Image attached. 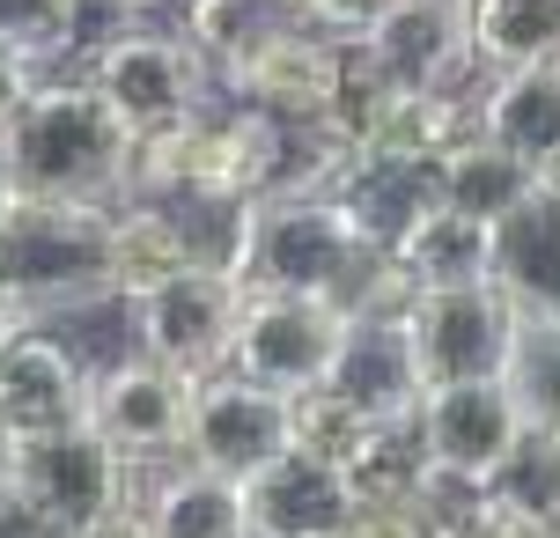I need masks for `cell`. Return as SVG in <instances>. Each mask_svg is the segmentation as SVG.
<instances>
[{
    "mask_svg": "<svg viewBox=\"0 0 560 538\" xmlns=\"http://www.w3.org/2000/svg\"><path fill=\"white\" fill-rule=\"evenodd\" d=\"M222 266L244 295H317L339 311H384L406 303L392 281V258L347 222L332 192H273L236 207Z\"/></svg>",
    "mask_w": 560,
    "mask_h": 538,
    "instance_id": "cell-1",
    "label": "cell"
},
{
    "mask_svg": "<svg viewBox=\"0 0 560 538\" xmlns=\"http://www.w3.org/2000/svg\"><path fill=\"white\" fill-rule=\"evenodd\" d=\"M133 133L82 74H45L0 133V177L15 199L118 207L133 185Z\"/></svg>",
    "mask_w": 560,
    "mask_h": 538,
    "instance_id": "cell-2",
    "label": "cell"
},
{
    "mask_svg": "<svg viewBox=\"0 0 560 538\" xmlns=\"http://www.w3.org/2000/svg\"><path fill=\"white\" fill-rule=\"evenodd\" d=\"M104 229H112V207L15 199L8 222H0V281H8V303H15L30 325L52 317V311L112 303Z\"/></svg>",
    "mask_w": 560,
    "mask_h": 538,
    "instance_id": "cell-3",
    "label": "cell"
},
{
    "mask_svg": "<svg viewBox=\"0 0 560 538\" xmlns=\"http://www.w3.org/2000/svg\"><path fill=\"white\" fill-rule=\"evenodd\" d=\"M126 494H133V465L89 421H67V428H45V435L15 443V494H8V510L30 516L45 538H82L96 524L126 516Z\"/></svg>",
    "mask_w": 560,
    "mask_h": 538,
    "instance_id": "cell-4",
    "label": "cell"
},
{
    "mask_svg": "<svg viewBox=\"0 0 560 538\" xmlns=\"http://www.w3.org/2000/svg\"><path fill=\"white\" fill-rule=\"evenodd\" d=\"M82 82L118 112V126L148 141V133H170L199 118L207 104H222V89L207 74V59L177 37V30H148V23H126L112 37H96L82 59Z\"/></svg>",
    "mask_w": 560,
    "mask_h": 538,
    "instance_id": "cell-5",
    "label": "cell"
},
{
    "mask_svg": "<svg viewBox=\"0 0 560 538\" xmlns=\"http://www.w3.org/2000/svg\"><path fill=\"white\" fill-rule=\"evenodd\" d=\"M398 332L413 354L420 391L450 384H502L509 347H516V303L494 281L479 288H428L398 303Z\"/></svg>",
    "mask_w": 560,
    "mask_h": 538,
    "instance_id": "cell-6",
    "label": "cell"
},
{
    "mask_svg": "<svg viewBox=\"0 0 560 538\" xmlns=\"http://www.w3.org/2000/svg\"><path fill=\"white\" fill-rule=\"evenodd\" d=\"M236 311H244V288L222 258H192L163 273L155 288L126 295V317H133V347L170 362L177 376H214L229 369V340H236Z\"/></svg>",
    "mask_w": 560,
    "mask_h": 538,
    "instance_id": "cell-7",
    "label": "cell"
},
{
    "mask_svg": "<svg viewBox=\"0 0 560 538\" xmlns=\"http://www.w3.org/2000/svg\"><path fill=\"white\" fill-rule=\"evenodd\" d=\"M413 443L428 480L450 494H479L502 480V465L524 443V413L509 384H450V391H420L413 406Z\"/></svg>",
    "mask_w": 560,
    "mask_h": 538,
    "instance_id": "cell-8",
    "label": "cell"
},
{
    "mask_svg": "<svg viewBox=\"0 0 560 538\" xmlns=\"http://www.w3.org/2000/svg\"><path fill=\"white\" fill-rule=\"evenodd\" d=\"M347 325H354V311L317 303V295H244L236 340H229V369L280 398L317 391L332 376L339 347H347Z\"/></svg>",
    "mask_w": 560,
    "mask_h": 538,
    "instance_id": "cell-9",
    "label": "cell"
},
{
    "mask_svg": "<svg viewBox=\"0 0 560 538\" xmlns=\"http://www.w3.org/2000/svg\"><path fill=\"white\" fill-rule=\"evenodd\" d=\"M192 384L199 376H177L155 354H118V362L89 369V413L82 421L112 443L126 465H148V457H177L185 443V421H192Z\"/></svg>",
    "mask_w": 560,
    "mask_h": 538,
    "instance_id": "cell-10",
    "label": "cell"
},
{
    "mask_svg": "<svg viewBox=\"0 0 560 538\" xmlns=\"http://www.w3.org/2000/svg\"><path fill=\"white\" fill-rule=\"evenodd\" d=\"M288 443H295V421H288L280 391L236 376V369H214V376L192 384V421H185V443H177L185 465L222 472V480H252L258 465H273Z\"/></svg>",
    "mask_w": 560,
    "mask_h": 538,
    "instance_id": "cell-11",
    "label": "cell"
},
{
    "mask_svg": "<svg viewBox=\"0 0 560 538\" xmlns=\"http://www.w3.org/2000/svg\"><path fill=\"white\" fill-rule=\"evenodd\" d=\"M362 52L406 96H465V82L479 74L472 0H398L392 15L362 37Z\"/></svg>",
    "mask_w": 560,
    "mask_h": 538,
    "instance_id": "cell-12",
    "label": "cell"
},
{
    "mask_svg": "<svg viewBox=\"0 0 560 538\" xmlns=\"http://www.w3.org/2000/svg\"><path fill=\"white\" fill-rule=\"evenodd\" d=\"M354 510H362V494L347 480V465L325 451H303V443H288L273 465H258L244 480L252 538H339Z\"/></svg>",
    "mask_w": 560,
    "mask_h": 538,
    "instance_id": "cell-13",
    "label": "cell"
},
{
    "mask_svg": "<svg viewBox=\"0 0 560 538\" xmlns=\"http://www.w3.org/2000/svg\"><path fill=\"white\" fill-rule=\"evenodd\" d=\"M339 67H347V45L295 23V30H280V37H266L244 67H229L222 104H252V112L288 118V126H317L325 104H332V89H339Z\"/></svg>",
    "mask_w": 560,
    "mask_h": 538,
    "instance_id": "cell-14",
    "label": "cell"
},
{
    "mask_svg": "<svg viewBox=\"0 0 560 538\" xmlns=\"http://www.w3.org/2000/svg\"><path fill=\"white\" fill-rule=\"evenodd\" d=\"M89 413V369L74 362V347H59L37 325H15L0 340V435L30 443L45 428H67Z\"/></svg>",
    "mask_w": 560,
    "mask_h": 538,
    "instance_id": "cell-15",
    "label": "cell"
},
{
    "mask_svg": "<svg viewBox=\"0 0 560 538\" xmlns=\"http://www.w3.org/2000/svg\"><path fill=\"white\" fill-rule=\"evenodd\" d=\"M325 391H332L339 406H354L369 428L413 421L420 376H413V354H406V332H398V303H384V311H354L347 347H339L332 376H325Z\"/></svg>",
    "mask_w": 560,
    "mask_h": 538,
    "instance_id": "cell-16",
    "label": "cell"
},
{
    "mask_svg": "<svg viewBox=\"0 0 560 538\" xmlns=\"http://www.w3.org/2000/svg\"><path fill=\"white\" fill-rule=\"evenodd\" d=\"M325 192L347 207V222L362 229L376 252H392L398 236L443 207V185H435V155H347Z\"/></svg>",
    "mask_w": 560,
    "mask_h": 538,
    "instance_id": "cell-17",
    "label": "cell"
},
{
    "mask_svg": "<svg viewBox=\"0 0 560 538\" xmlns=\"http://www.w3.org/2000/svg\"><path fill=\"white\" fill-rule=\"evenodd\" d=\"M192 258H214L207 236L192 229V207H170V199H118L112 229H104V266H112V303L155 288L163 273L192 266Z\"/></svg>",
    "mask_w": 560,
    "mask_h": 538,
    "instance_id": "cell-18",
    "label": "cell"
},
{
    "mask_svg": "<svg viewBox=\"0 0 560 538\" xmlns=\"http://www.w3.org/2000/svg\"><path fill=\"white\" fill-rule=\"evenodd\" d=\"M487 281L502 288L524 317H560V192L538 185L524 207L494 222V266Z\"/></svg>",
    "mask_w": 560,
    "mask_h": 538,
    "instance_id": "cell-19",
    "label": "cell"
},
{
    "mask_svg": "<svg viewBox=\"0 0 560 538\" xmlns=\"http://www.w3.org/2000/svg\"><path fill=\"white\" fill-rule=\"evenodd\" d=\"M472 126L538 177L560 163V67H509L487 74L472 96Z\"/></svg>",
    "mask_w": 560,
    "mask_h": 538,
    "instance_id": "cell-20",
    "label": "cell"
},
{
    "mask_svg": "<svg viewBox=\"0 0 560 538\" xmlns=\"http://www.w3.org/2000/svg\"><path fill=\"white\" fill-rule=\"evenodd\" d=\"M392 281L398 295H428V288H479L487 281V266H494V229L487 222H465V214H420L406 236H398L392 252Z\"/></svg>",
    "mask_w": 560,
    "mask_h": 538,
    "instance_id": "cell-21",
    "label": "cell"
},
{
    "mask_svg": "<svg viewBox=\"0 0 560 538\" xmlns=\"http://www.w3.org/2000/svg\"><path fill=\"white\" fill-rule=\"evenodd\" d=\"M435 185H443V207H450V214L494 229L509 207H524V199L538 192V171H532V163H516L509 148H494L479 126H465V133L435 155Z\"/></svg>",
    "mask_w": 560,
    "mask_h": 538,
    "instance_id": "cell-22",
    "label": "cell"
},
{
    "mask_svg": "<svg viewBox=\"0 0 560 538\" xmlns=\"http://www.w3.org/2000/svg\"><path fill=\"white\" fill-rule=\"evenodd\" d=\"M295 23H303L295 0H185L177 37L207 59V74H214V89H222L229 67H244L266 37H280V30H295Z\"/></svg>",
    "mask_w": 560,
    "mask_h": 538,
    "instance_id": "cell-23",
    "label": "cell"
},
{
    "mask_svg": "<svg viewBox=\"0 0 560 538\" xmlns=\"http://www.w3.org/2000/svg\"><path fill=\"white\" fill-rule=\"evenodd\" d=\"M140 524L155 538H252V524H244V480L177 465V472L148 494Z\"/></svg>",
    "mask_w": 560,
    "mask_h": 538,
    "instance_id": "cell-24",
    "label": "cell"
},
{
    "mask_svg": "<svg viewBox=\"0 0 560 538\" xmlns=\"http://www.w3.org/2000/svg\"><path fill=\"white\" fill-rule=\"evenodd\" d=\"M479 74L509 67H560V0H472Z\"/></svg>",
    "mask_w": 560,
    "mask_h": 538,
    "instance_id": "cell-25",
    "label": "cell"
},
{
    "mask_svg": "<svg viewBox=\"0 0 560 538\" xmlns=\"http://www.w3.org/2000/svg\"><path fill=\"white\" fill-rule=\"evenodd\" d=\"M509 398L532 435H560V317H524L516 311V347L502 369Z\"/></svg>",
    "mask_w": 560,
    "mask_h": 538,
    "instance_id": "cell-26",
    "label": "cell"
},
{
    "mask_svg": "<svg viewBox=\"0 0 560 538\" xmlns=\"http://www.w3.org/2000/svg\"><path fill=\"white\" fill-rule=\"evenodd\" d=\"M89 0H0V52H15L23 67H52L82 45Z\"/></svg>",
    "mask_w": 560,
    "mask_h": 538,
    "instance_id": "cell-27",
    "label": "cell"
},
{
    "mask_svg": "<svg viewBox=\"0 0 560 538\" xmlns=\"http://www.w3.org/2000/svg\"><path fill=\"white\" fill-rule=\"evenodd\" d=\"M494 494H502V502H524V510H538V516H560V435H532V428H524V443H516V457L502 465Z\"/></svg>",
    "mask_w": 560,
    "mask_h": 538,
    "instance_id": "cell-28",
    "label": "cell"
},
{
    "mask_svg": "<svg viewBox=\"0 0 560 538\" xmlns=\"http://www.w3.org/2000/svg\"><path fill=\"white\" fill-rule=\"evenodd\" d=\"M457 502H465V494H457ZM450 531H457V510L443 516L435 494H428V502H362L339 538H450Z\"/></svg>",
    "mask_w": 560,
    "mask_h": 538,
    "instance_id": "cell-29",
    "label": "cell"
},
{
    "mask_svg": "<svg viewBox=\"0 0 560 538\" xmlns=\"http://www.w3.org/2000/svg\"><path fill=\"white\" fill-rule=\"evenodd\" d=\"M457 538H560V516H538L524 502H502L494 487H479L457 502Z\"/></svg>",
    "mask_w": 560,
    "mask_h": 538,
    "instance_id": "cell-30",
    "label": "cell"
},
{
    "mask_svg": "<svg viewBox=\"0 0 560 538\" xmlns=\"http://www.w3.org/2000/svg\"><path fill=\"white\" fill-rule=\"evenodd\" d=\"M295 8H303L310 30H325V37H339V45H362L398 0H295Z\"/></svg>",
    "mask_w": 560,
    "mask_h": 538,
    "instance_id": "cell-31",
    "label": "cell"
},
{
    "mask_svg": "<svg viewBox=\"0 0 560 538\" xmlns=\"http://www.w3.org/2000/svg\"><path fill=\"white\" fill-rule=\"evenodd\" d=\"M37 82H45L37 67H23L15 52H0V133H8V118L30 104V89H37Z\"/></svg>",
    "mask_w": 560,
    "mask_h": 538,
    "instance_id": "cell-32",
    "label": "cell"
},
{
    "mask_svg": "<svg viewBox=\"0 0 560 538\" xmlns=\"http://www.w3.org/2000/svg\"><path fill=\"white\" fill-rule=\"evenodd\" d=\"M82 538H155V531H148V524L126 510V516H112V524H96V531H82Z\"/></svg>",
    "mask_w": 560,
    "mask_h": 538,
    "instance_id": "cell-33",
    "label": "cell"
},
{
    "mask_svg": "<svg viewBox=\"0 0 560 538\" xmlns=\"http://www.w3.org/2000/svg\"><path fill=\"white\" fill-rule=\"evenodd\" d=\"M8 494H15V443L0 435V510H8Z\"/></svg>",
    "mask_w": 560,
    "mask_h": 538,
    "instance_id": "cell-34",
    "label": "cell"
},
{
    "mask_svg": "<svg viewBox=\"0 0 560 538\" xmlns=\"http://www.w3.org/2000/svg\"><path fill=\"white\" fill-rule=\"evenodd\" d=\"M538 185H553V192H560V163H553V171H546V177H538Z\"/></svg>",
    "mask_w": 560,
    "mask_h": 538,
    "instance_id": "cell-35",
    "label": "cell"
},
{
    "mask_svg": "<svg viewBox=\"0 0 560 538\" xmlns=\"http://www.w3.org/2000/svg\"><path fill=\"white\" fill-rule=\"evenodd\" d=\"M112 8H148V0H112Z\"/></svg>",
    "mask_w": 560,
    "mask_h": 538,
    "instance_id": "cell-36",
    "label": "cell"
},
{
    "mask_svg": "<svg viewBox=\"0 0 560 538\" xmlns=\"http://www.w3.org/2000/svg\"><path fill=\"white\" fill-rule=\"evenodd\" d=\"M450 538H457V531H450Z\"/></svg>",
    "mask_w": 560,
    "mask_h": 538,
    "instance_id": "cell-37",
    "label": "cell"
}]
</instances>
